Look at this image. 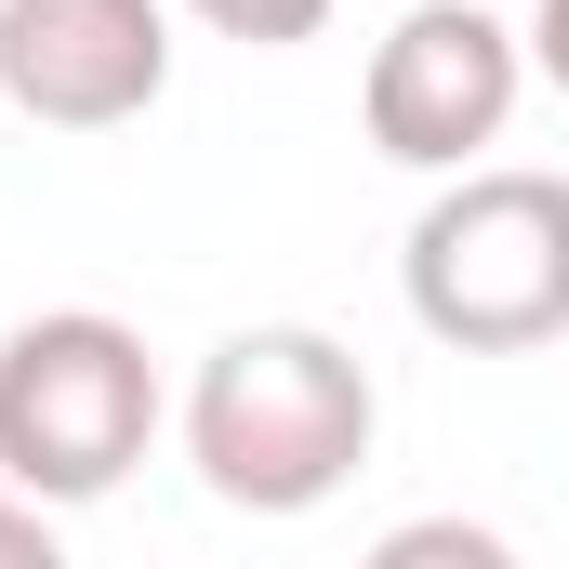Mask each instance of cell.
Returning <instances> with one entry per match:
<instances>
[{"label":"cell","mask_w":569,"mask_h":569,"mask_svg":"<svg viewBox=\"0 0 569 569\" xmlns=\"http://www.w3.org/2000/svg\"><path fill=\"white\" fill-rule=\"evenodd\" d=\"M385 437V398L358 371V345L266 318V331H226L186 385V463L212 503L239 517H318Z\"/></svg>","instance_id":"cell-1"},{"label":"cell","mask_w":569,"mask_h":569,"mask_svg":"<svg viewBox=\"0 0 569 569\" xmlns=\"http://www.w3.org/2000/svg\"><path fill=\"white\" fill-rule=\"evenodd\" d=\"M398 291L450 358H530L569 331V172L477 159L411 212Z\"/></svg>","instance_id":"cell-2"},{"label":"cell","mask_w":569,"mask_h":569,"mask_svg":"<svg viewBox=\"0 0 569 569\" xmlns=\"http://www.w3.org/2000/svg\"><path fill=\"white\" fill-rule=\"evenodd\" d=\"M159 437V358L133 318L107 305H40L0 331V490L53 503H107Z\"/></svg>","instance_id":"cell-3"},{"label":"cell","mask_w":569,"mask_h":569,"mask_svg":"<svg viewBox=\"0 0 569 569\" xmlns=\"http://www.w3.org/2000/svg\"><path fill=\"white\" fill-rule=\"evenodd\" d=\"M172 13H199L212 40H252V53H305L331 27V0H172Z\"/></svg>","instance_id":"cell-7"},{"label":"cell","mask_w":569,"mask_h":569,"mask_svg":"<svg viewBox=\"0 0 569 569\" xmlns=\"http://www.w3.org/2000/svg\"><path fill=\"white\" fill-rule=\"evenodd\" d=\"M0 569H67V543H53V517H40L27 490H0Z\"/></svg>","instance_id":"cell-8"},{"label":"cell","mask_w":569,"mask_h":569,"mask_svg":"<svg viewBox=\"0 0 569 569\" xmlns=\"http://www.w3.org/2000/svg\"><path fill=\"white\" fill-rule=\"evenodd\" d=\"M517 40H530V80L569 93V0H530V27H517Z\"/></svg>","instance_id":"cell-9"},{"label":"cell","mask_w":569,"mask_h":569,"mask_svg":"<svg viewBox=\"0 0 569 569\" xmlns=\"http://www.w3.org/2000/svg\"><path fill=\"white\" fill-rule=\"evenodd\" d=\"M530 93V40L490 13V0H411L385 40H371V80H358V120L398 172H477V146H503Z\"/></svg>","instance_id":"cell-4"},{"label":"cell","mask_w":569,"mask_h":569,"mask_svg":"<svg viewBox=\"0 0 569 569\" xmlns=\"http://www.w3.org/2000/svg\"><path fill=\"white\" fill-rule=\"evenodd\" d=\"M172 93V0H0V107L40 133H120Z\"/></svg>","instance_id":"cell-5"},{"label":"cell","mask_w":569,"mask_h":569,"mask_svg":"<svg viewBox=\"0 0 569 569\" xmlns=\"http://www.w3.org/2000/svg\"><path fill=\"white\" fill-rule=\"evenodd\" d=\"M358 569H530V557H517L490 517H398Z\"/></svg>","instance_id":"cell-6"}]
</instances>
